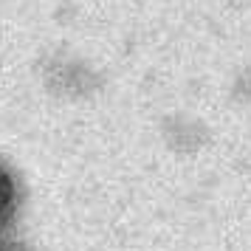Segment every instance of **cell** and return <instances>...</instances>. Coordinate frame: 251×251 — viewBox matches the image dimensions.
I'll use <instances>...</instances> for the list:
<instances>
[{
  "label": "cell",
  "instance_id": "1",
  "mask_svg": "<svg viewBox=\"0 0 251 251\" xmlns=\"http://www.w3.org/2000/svg\"><path fill=\"white\" fill-rule=\"evenodd\" d=\"M14 209H17V186H14L12 172L0 164V228L9 226Z\"/></svg>",
  "mask_w": 251,
  "mask_h": 251
}]
</instances>
